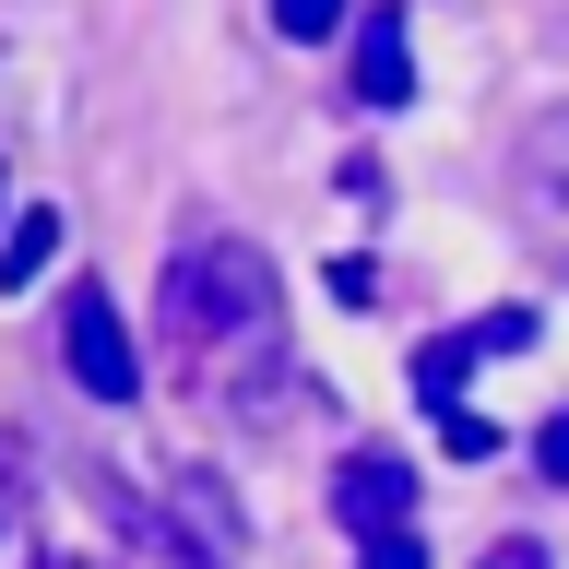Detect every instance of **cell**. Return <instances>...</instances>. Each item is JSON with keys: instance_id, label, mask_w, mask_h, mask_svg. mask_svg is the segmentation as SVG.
<instances>
[{"instance_id": "1", "label": "cell", "mask_w": 569, "mask_h": 569, "mask_svg": "<svg viewBox=\"0 0 569 569\" xmlns=\"http://www.w3.org/2000/svg\"><path fill=\"white\" fill-rule=\"evenodd\" d=\"M96 475V510L131 533V558L154 569H238V498L213 462H167V475H131V462H83Z\"/></svg>"}, {"instance_id": "2", "label": "cell", "mask_w": 569, "mask_h": 569, "mask_svg": "<svg viewBox=\"0 0 569 569\" xmlns=\"http://www.w3.org/2000/svg\"><path fill=\"white\" fill-rule=\"evenodd\" d=\"M154 320H167V356H213V345H238V332H273V273H261V249L249 238L167 249Z\"/></svg>"}, {"instance_id": "3", "label": "cell", "mask_w": 569, "mask_h": 569, "mask_svg": "<svg viewBox=\"0 0 569 569\" xmlns=\"http://www.w3.org/2000/svg\"><path fill=\"white\" fill-rule=\"evenodd\" d=\"M60 356H71V380L96 391V403H131V391H142L131 320H119V297H107V284H71V309H60Z\"/></svg>"}, {"instance_id": "4", "label": "cell", "mask_w": 569, "mask_h": 569, "mask_svg": "<svg viewBox=\"0 0 569 569\" xmlns=\"http://www.w3.org/2000/svg\"><path fill=\"white\" fill-rule=\"evenodd\" d=\"M403 510H416V475H403L391 451H345V462H332V522H345L356 546L403 533Z\"/></svg>"}, {"instance_id": "5", "label": "cell", "mask_w": 569, "mask_h": 569, "mask_svg": "<svg viewBox=\"0 0 569 569\" xmlns=\"http://www.w3.org/2000/svg\"><path fill=\"white\" fill-rule=\"evenodd\" d=\"M356 107H416V48H403V12L391 0L356 12Z\"/></svg>"}, {"instance_id": "6", "label": "cell", "mask_w": 569, "mask_h": 569, "mask_svg": "<svg viewBox=\"0 0 569 569\" xmlns=\"http://www.w3.org/2000/svg\"><path fill=\"white\" fill-rule=\"evenodd\" d=\"M475 356H487L475 332H427V345H416V403H427L439 427L462 416V380H475Z\"/></svg>"}, {"instance_id": "7", "label": "cell", "mask_w": 569, "mask_h": 569, "mask_svg": "<svg viewBox=\"0 0 569 569\" xmlns=\"http://www.w3.org/2000/svg\"><path fill=\"white\" fill-rule=\"evenodd\" d=\"M48 261H60V213L24 202V213H12V238H0V284H36Z\"/></svg>"}, {"instance_id": "8", "label": "cell", "mask_w": 569, "mask_h": 569, "mask_svg": "<svg viewBox=\"0 0 569 569\" xmlns=\"http://www.w3.org/2000/svg\"><path fill=\"white\" fill-rule=\"evenodd\" d=\"M522 167H533V190H546V202H569V107H546V119L522 131Z\"/></svg>"}, {"instance_id": "9", "label": "cell", "mask_w": 569, "mask_h": 569, "mask_svg": "<svg viewBox=\"0 0 569 569\" xmlns=\"http://www.w3.org/2000/svg\"><path fill=\"white\" fill-rule=\"evenodd\" d=\"M356 0H273V36H297V48H320V36H345Z\"/></svg>"}, {"instance_id": "10", "label": "cell", "mask_w": 569, "mask_h": 569, "mask_svg": "<svg viewBox=\"0 0 569 569\" xmlns=\"http://www.w3.org/2000/svg\"><path fill=\"white\" fill-rule=\"evenodd\" d=\"M439 439H451V451H462V462H487V451H498V427H487V416H475V403H462V416H451V427H439Z\"/></svg>"}, {"instance_id": "11", "label": "cell", "mask_w": 569, "mask_h": 569, "mask_svg": "<svg viewBox=\"0 0 569 569\" xmlns=\"http://www.w3.org/2000/svg\"><path fill=\"white\" fill-rule=\"evenodd\" d=\"M475 345H487V356H510V345H533V309H498V320H475Z\"/></svg>"}, {"instance_id": "12", "label": "cell", "mask_w": 569, "mask_h": 569, "mask_svg": "<svg viewBox=\"0 0 569 569\" xmlns=\"http://www.w3.org/2000/svg\"><path fill=\"white\" fill-rule=\"evenodd\" d=\"M533 462H546V487H569V416H546V427H533Z\"/></svg>"}, {"instance_id": "13", "label": "cell", "mask_w": 569, "mask_h": 569, "mask_svg": "<svg viewBox=\"0 0 569 569\" xmlns=\"http://www.w3.org/2000/svg\"><path fill=\"white\" fill-rule=\"evenodd\" d=\"M356 569H427V546L416 533H380V546H356Z\"/></svg>"}, {"instance_id": "14", "label": "cell", "mask_w": 569, "mask_h": 569, "mask_svg": "<svg viewBox=\"0 0 569 569\" xmlns=\"http://www.w3.org/2000/svg\"><path fill=\"white\" fill-rule=\"evenodd\" d=\"M475 569H558V558H546L533 533H498V546H487V558H475Z\"/></svg>"}, {"instance_id": "15", "label": "cell", "mask_w": 569, "mask_h": 569, "mask_svg": "<svg viewBox=\"0 0 569 569\" xmlns=\"http://www.w3.org/2000/svg\"><path fill=\"white\" fill-rule=\"evenodd\" d=\"M0 238H12V226H0Z\"/></svg>"}]
</instances>
